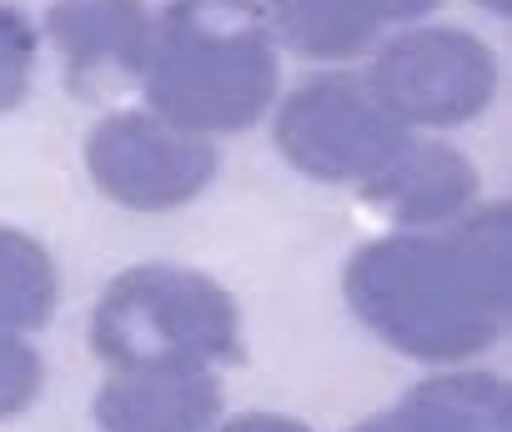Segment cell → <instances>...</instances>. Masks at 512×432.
<instances>
[{
  "label": "cell",
  "mask_w": 512,
  "mask_h": 432,
  "mask_svg": "<svg viewBox=\"0 0 512 432\" xmlns=\"http://www.w3.org/2000/svg\"><path fill=\"white\" fill-rule=\"evenodd\" d=\"M407 141L367 76H317L277 111L282 156L312 181H372Z\"/></svg>",
  "instance_id": "277c9868"
},
{
  "label": "cell",
  "mask_w": 512,
  "mask_h": 432,
  "mask_svg": "<svg viewBox=\"0 0 512 432\" xmlns=\"http://www.w3.org/2000/svg\"><path fill=\"white\" fill-rule=\"evenodd\" d=\"M41 392V357L26 337L0 332V417H16Z\"/></svg>",
  "instance_id": "5bb4252c"
},
{
  "label": "cell",
  "mask_w": 512,
  "mask_h": 432,
  "mask_svg": "<svg viewBox=\"0 0 512 432\" xmlns=\"http://www.w3.org/2000/svg\"><path fill=\"white\" fill-rule=\"evenodd\" d=\"M56 312V262L26 232L0 227V332L26 337Z\"/></svg>",
  "instance_id": "7c38bea8"
},
{
  "label": "cell",
  "mask_w": 512,
  "mask_h": 432,
  "mask_svg": "<svg viewBox=\"0 0 512 432\" xmlns=\"http://www.w3.org/2000/svg\"><path fill=\"white\" fill-rule=\"evenodd\" d=\"M362 196L377 211H387L397 227L432 232V227L457 222L477 201V171L447 141H412L407 136L402 151L372 181H362Z\"/></svg>",
  "instance_id": "9c48e42d"
},
{
  "label": "cell",
  "mask_w": 512,
  "mask_h": 432,
  "mask_svg": "<svg viewBox=\"0 0 512 432\" xmlns=\"http://www.w3.org/2000/svg\"><path fill=\"white\" fill-rule=\"evenodd\" d=\"M221 412V387L201 362L121 367L96 392L101 432H206Z\"/></svg>",
  "instance_id": "ba28073f"
},
{
  "label": "cell",
  "mask_w": 512,
  "mask_h": 432,
  "mask_svg": "<svg viewBox=\"0 0 512 432\" xmlns=\"http://www.w3.org/2000/svg\"><path fill=\"white\" fill-rule=\"evenodd\" d=\"M46 36L61 51L66 86L101 101L141 81L151 16L141 0H51Z\"/></svg>",
  "instance_id": "52a82bcc"
},
{
  "label": "cell",
  "mask_w": 512,
  "mask_h": 432,
  "mask_svg": "<svg viewBox=\"0 0 512 432\" xmlns=\"http://www.w3.org/2000/svg\"><path fill=\"white\" fill-rule=\"evenodd\" d=\"M507 387L487 372H442L352 432H507Z\"/></svg>",
  "instance_id": "8fae6325"
},
{
  "label": "cell",
  "mask_w": 512,
  "mask_h": 432,
  "mask_svg": "<svg viewBox=\"0 0 512 432\" xmlns=\"http://www.w3.org/2000/svg\"><path fill=\"white\" fill-rule=\"evenodd\" d=\"M367 86L402 126H462L497 96V61L467 31L422 26L377 46Z\"/></svg>",
  "instance_id": "5b68a950"
},
{
  "label": "cell",
  "mask_w": 512,
  "mask_h": 432,
  "mask_svg": "<svg viewBox=\"0 0 512 432\" xmlns=\"http://www.w3.org/2000/svg\"><path fill=\"white\" fill-rule=\"evenodd\" d=\"M216 432H307V427L292 422V417H277V412H246V417H231Z\"/></svg>",
  "instance_id": "9a60e30c"
},
{
  "label": "cell",
  "mask_w": 512,
  "mask_h": 432,
  "mask_svg": "<svg viewBox=\"0 0 512 432\" xmlns=\"http://www.w3.org/2000/svg\"><path fill=\"white\" fill-rule=\"evenodd\" d=\"M342 292L387 347L417 362L487 352L512 307V211L467 206L447 227L382 237L352 257Z\"/></svg>",
  "instance_id": "6da1fadb"
},
{
  "label": "cell",
  "mask_w": 512,
  "mask_h": 432,
  "mask_svg": "<svg viewBox=\"0 0 512 432\" xmlns=\"http://www.w3.org/2000/svg\"><path fill=\"white\" fill-rule=\"evenodd\" d=\"M36 76V31L16 6H0V111H16L31 96Z\"/></svg>",
  "instance_id": "4fadbf2b"
},
{
  "label": "cell",
  "mask_w": 512,
  "mask_h": 432,
  "mask_svg": "<svg viewBox=\"0 0 512 432\" xmlns=\"http://www.w3.org/2000/svg\"><path fill=\"white\" fill-rule=\"evenodd\" d=\"M96 357L121 367L146 362H221L236 352V302L201 272L186 267H131L121 272L91 312Z\"/></svg>",
  "instance_id": "3957f363"
},
{
  "label": "cell",
  "mask_w": 512,
  "mask_h": 432,
  "mask_svg": "<svg viewBox=\"0 0 512 432\" xmlns=\"http://www.w3.org/2000/svg\"><path fill=\"white\" fill-rule=\"evenodd\" d=\"M86 166L116 206L171 211L216 176V146L156 111H111L86 141Z\"/></svg>",
  "instance_id": "8992f818"
},
{
  "label": "cell",
  "mask_w": 512,
  "mask_h": 432,
  "mask_svg": "<svg viewBox=\"0 0 512 432\" xmlns=\"http://www.w3.org/2000/svg\"><path fill=\"white\" fill-rule=\"evenodd\" d=\"M437 0H267V26L282 36L292 51L312 61H342L367 46L387 26H407L427 16Z\"/></svg>",
  "instance_id": "30bf717a"
},
{
  "label": "cell",
  "mask_w": 512,
  "mask_h": 432,
  "mask_svg": "<svg viewBox=\"0 0 512 432\" xmlns=\"http://www.w3.org/2000/svg\"><path fill=\"white\" fill-rule=\"evenodd\" d=\"M146 111L196 136H236L277 101V46L256 0H171L151 16Z\"/></svg>",
  "instance_id": "7a4b0ae2"
},
{
  "label": "cell",
  "mask_w": 512,
  "mask_h": 432,
  "mask_svg": "<svg viewBox=\"0 0 512 432\" xmlns=\"http://www.w3.org/2000/svg\"><path fill=\"white\" fill-rule=\"evenodd\" d=\"M482 6H487L492 16H512V0H482Z\"/></svg>",
  "instance_id": "2e32d148"
}]
</instances>
